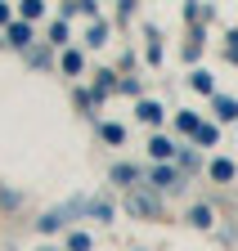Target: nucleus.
Segmentation results:
<instances>
[{
	"label": "nucleus",
	"mask_w": 238,
	"mask_h": 251,
	"mask_svg": "<svg viewBox=\"0 0 238 251\" xmlns=\"http://www.w3.org/2000/svg\"><path fill=\"white\" fill-rule=\"evenodd\" d=\"M216 112L229 121V117H238V103H234V99H216Z\"/></svg>",
	"instance_id": "nucleus-1"
},
{
	"label": "nucleus",
	"mask_w": 238,
	"mask_h": 251,
	"mask_svg": "<svg viewBox=\"0 0 238 251\" xmlns=\"http://www.w3.org/2000/svg\"><path fill=\"white\" fill-rule=\"evenodd\" d=\"M189 220H193L198 229H207V225H212V211H207V206H193V215H189Z\"/></svg>",
	"instance_id": "nucleus-2"
},
{
	"label": "nucleus",
	"mask_w": 238,
	"mask_h": 251,
	"mask_svg": "<svg viewBox=\"0 0 238 251\" xmlns=\"http://www.w3.org/2000/svg\"><path fill=\"white\" fill-rule=\"evenodd\" d=\"M139 117H144V121H162V108H158V103H139Z\"/></svg>",
	"instance_id": "nucleus-3"
},
{
	"label": "nucleus",
	"mask_w": 238,
	"mask_h": 251,
	"mask_svg": "<svg viewBox=\"0 0 238 251\" xmlns=\"http://www.w3.org/2000/svg\"><path fill=\"white\" fill-rule=\"evenodd\" d=\"M212 175H216V179H229L234 166H229V162H212Z\"/></svg>",
	"instance_id": "nucleus-4"
},
{
	"label": "nucleus",
	"mask_w": 238,
	"mask_h": 251,
	"mask_svg": "<svg viewBox=\"0 0 238 251\" xmlns=\"http://www.w3.org/2000/svg\"><path fill=\"white\" fill-rule=\"evenodd\" d=\"M63 68H68V72H77V68H81V54H77V50H68V54H63Z\"/></svg>",
	"instance_id": "nucleus-5"
},
{
	"label": "nucleus",
	"mask_w": 238,
	"mask_h": 251,
	"mask_svg": "<svg viewBox=\"0 0 238 251\" xmlns=\"http://www.w3.org/2000/svg\"><path fill=\"white\" fill-rule=\"evenodd\" d=\"M68 247H72V251H90V238H85V233H72Z\"/></svg>",
	"instance_id": "nucleus-6"
},
{
	"label": "nucleus",
	"mask_w": 238,
	"mask_h": 251,
	"mask_svg": "<svg viewBox=\"0 0 238 251\" xmlns=\"http://www.w3.org/2000/svg\"><path fill=\"white\" fill-rule=\"evenodd\" d=\"M5 18H9V9H5V5H0V23H5Z\"/></svg>",
	"instance_id": "nucleus-7"
}]
</instances>
